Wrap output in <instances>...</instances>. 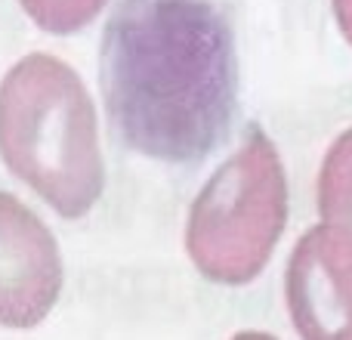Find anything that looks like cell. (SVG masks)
Segmentation results:
<instances>
[{"label": "cell", "mask_w": 352, "mask_h": 340, "mask_svg": "<svg viewBox=\"0 0 352 340\" xmlns=\"http://www.w3.org/2000/svg\"><path fill=\"white\" fill-rule=\"evenodd\" d=\"M322 226L352 248V127L331 142L318 170Z\"/></svg>", "instance_id": "8992f818"}, {"label": "cell", "mask_w": 352, "mask_h": 340, "mask_svg": "<svg viewBox=\"0 0 352 340\" xmlns=\"http://www.w3.org/2000/svg\"><path fill=\"white\" fill-rule=\"evenodd\" d=\"M285 294L300 340H352V248L334 232L316 226L300 238Z\"/></svg>", "instance_id": "5b68a950"}, {"label": "cell", "mask_w": 352, "mask_h": 340, "mask_svg": "<svg viewBox=\"0 0 352 340\" xmlns=\"http://www.w3.org/2000/svg\"><path fill=\"white\" fill-rule=\"evenodd\" d=\"M99 74L115 134L146 158L198 161L229 134L235 34L213 0H121L105 25Z\"/></svg>", "instance_id": "6da1fadb"}, {"label": "cell", "mask_w": 352, "mask_h": 340, "mask_svg": "<svg viewBox=\"0 0 352 340\" xmlns=\"http://www.w3.org/2000/svg\"><path fill=\"white\" fill-rule=\"evenodd\" d=\"M0 158L65 220L90 213L102 198L96 109L68 62L31 53L6 72L0 81Z\"/></svg>", "instance_id": "7a4b0ae2"}, {"label": "cell", "mask_w": 352, "mask_h": 340, "mask_svg": "<svg viewBox=\"0 0 352 340\" xmlns=\"http://www.w3.org/2000/svg\"><path fill=\"white\" fill-rule=\"evenodd\" d=\"M28 19L47 34H78L109 0H19Z\"/></svg>", "instance_id": "52a82bcc"}, {"label": "cell", "mask_w": 352, "mask_h": 340, "mask_svg": "<svg viewBox=\"0 0 352 340\" xmlns=\"http://www.w3.org/2000/svg\"><path fill=\"white\" fill-rule=\"evenodd\" d=\"M232 340H275V337L266 334V331H241V334H235Z\"/></svg>", "instance_id": "9c48e42d"}, {"label": "cell", "mask_w": 352, "mask_h": 340, "mask_svg": "<svg viewBox=\"0 0 352 340\" xmlns=\"http://www.w3.org/2000/svg\"><path fill=\"white\" fill-rule=\"evenodd\" d=\"M287 223V173L275 142L254 127L192 201L186 251L204 279L248 285L272 260Z\"/></svg>", "instance_id": "3957f363"}, {"label": "cell", "mask_w": 352, "mask_h": 340, "mask_svg": "<svg viewBox=\"0 0 352 340\" xmlns=\"http://www.w3.org/2000/svg\"><path fill=\"white\" fill-rule=\"evenodd\" d=\"M331 6H334V19L340 25L343 37H346V43L352 47V0H331Z\"/></svg>", "instance_id": "ba28073f"}, {"label": "cell", "mask_w": 352, "mask_h": 340, "mask_svg": "<svg viewBox=\"0 0 352 340\" xmlns=\"http://www.w3.org/2000/svg\"><path fill=\"white\" fill-rule=\"evenodd\" d=\"M62 291L56 235L28 204L0 192V325L34 328Z\"/></svg>", "instance_id": "277c9868"}]
</instances>
